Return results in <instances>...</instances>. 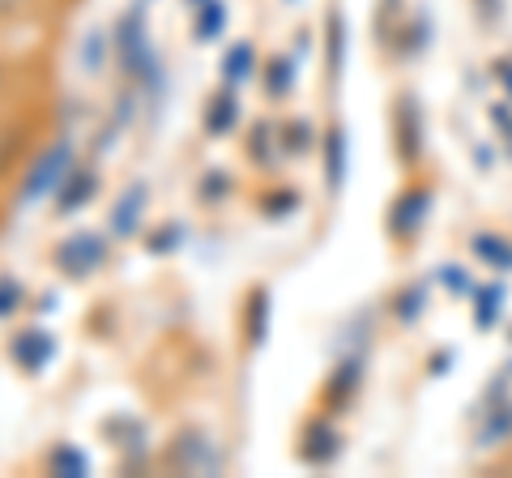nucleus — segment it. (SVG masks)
Wrapping results in <instances>:
<instances>
[{
  "label": "nucleus",
  "instance_id": "obj_1",
  "mask_svg": "<svg viewBox=\"0 0 512 478\" xmlns=\"http://www.w3.org/2000/svg\"><path fill=\"white\" fill-rule=\"evenodd\" d=\"M111 47H116V60H120V69H124L128 77H146V82H154L158 56H154V47H150V39H146V18H141V5L128 9L124 18L116 22Z\"/></svg>",
  "mask_w": 512,
  "mask_h": 478
},
{
  "label": "nucleus",
  "instance_id": "obj_2",
  "mask_svg": "<svg viewBox=\"0 0 512 478\" xmlns=\"http://www.w3.org/2000/svg\"><path fill=\"white\" fill-rule=\"evenodd\" d=\"M73 171V141L69 137H56L35 163H30L26 180H22V205H35L39 197H47L52 188H60V180Z\"/></svg>",
  "mask_w": 512,
  "mask_h": 478
},
{
  "label": "nucleus",
  "instance_id": "obj_5",
  "mask_svg": "<svg viewBox=\"0 0 512 478\" xmlns=\"http://www.w3.org/2000/svg\"><path fill=\"white\" fill-rule=\"evenodd\" d=\"M9 355H13V363H18L22 372H43L47 363H52V355H56V342H52V333H43V329H26V333H18V338L9 342Z\"/></svg>",
  "mask_w": 512,
  "mask_h": 478
},
{
  "label": "nucleus",
  "instance_id": "obj_19",
  "mask_svg": "<svg viewBox=\"0 0 512 478\" xmlns=\"http://www.w3.org/2000/svg\"><path fill=\"white\" fill-rule=\"evenodd\" d=\"M308 133H312V129H308V124H303V120L286 124V133H282V146H286V150H295V154H303V150L312 146V137H308Z\"/></svg>",
  "mask_w": 512,
  "mask_h": 478
},
{
  "label": "nucleus",
  "instance_id": "obj_10",
  "mask_svg": "<svg viewBox=\"0 0 512 478\" xmlns=\"http://www.w3.org/2000/svg\"><path fill=\"white\" fill-rule=\"evenodd\" d=\"M222 26H227V5H222V0H205V5H197V39L201 43H214L222 35Z\"/></svg>",
  "mask_w": 512,
  "mask_h": 478
},
{
  "label": "nucleus",
  "instance_id": "obj_26",
  "mask_svg": "<svg viewBox=\"0 0 512 478\" xmlns=\"http://www.w3.org/2000/svg\"><path fill=\"white\" fill-rule=\"evenodd\" d=\"M286 5H295V0H286Z\"/></svg>",
  "mask_w": 512,
  "mask_h": 478
},
{
  "label": "nucleus",
  "instance_id": "obj_20",
  "mask_svg": "<svg viewBox=\"0 0 512 478\" xmlns=\"http://www.w3.org/2000/svg\"><path fill=\"white\" fill-rule=\"evenodd\" d=\"M227 188H231V180H227V175H218V171H214V175H205V184H201V197H205V201H214L218 193H227Z\"/></svg>",
  "mask_w": 512,
  "mask_h": 478
},
{
  "label": "nucleus",
  "instance_id": "obj_17",
  "mask_svg": "<svg viewBox=\"0 0 512 478\" xmlns=\"http://www.w3.org/2000/svg\"><path fill=\"white\" fill-rule=\"evenodd\" d=\"M180 239H184V231L171 222V227H158V231L146 239V248H150V252H175V248H180Z\"/></svg>",
  "mask_w": 512,
  "mask_h": 478
},
{
  "label": "nucleus",
  "instance_id": "obj_22",
  "mask_svg": "<svg viewBox=\"0 0 512 478\" xmlns=\"http://www.w3.org/2000/svg\"><path fill=\"white\" fill-rule=\"evenodd\" d=\"M333 73H342V18H333Z\"/></svg>",
  "mask_w": 512,
  "mask_h": 478
},
{
  "label": "nucleus",
  "instance_id": "obj_16",
  "mask_svg": "<svg viewBox=\"0 0 512 478\" xmlns=\"http://www.w3.org/2000/svg\"><path fill=\"white\" fill-rule=\"evenodd\" d=\"M103 60H107V35H103V30H90V35L82 39V69L99 73Z\"/></svg>",
  "mask_w": 512,
  "mask_h": 478
},
{
  "label": "nucleus",
  "instance_id": "obj_4",
  "mask_svg": "<svg viewBox=\"0 0 512 478\" xmlns=\"http://www.w3.org/2000/svg\"><path fill=\"white\" fill-rule=\"evenodd\" d=\"M167 466L171 470H188V474H214L218 470V449L201 432H180L171 440Z\"/></svg>",
  "mask_w": 512,
  "mask_h": 478
},
{
  "label": "nucleus",
  "instance_id": "obj_21",
  "mask_svg": "<svg viewBox=\"0 0 512 478\" xmlns=\"http://www.w3.org/2000/svg\"><path fill=\"white\" fill-rule=\"evenodd\" d=\"M295 193H274L269 197V205H265V214H286V210H295Z\"/></svg>",
  "mask_w": 512,
  "mask_h": 478
},
{
  "label": "nucleus",
  "instance_id": "obj_7",
  "mask_svg": "<svg viewBox=\"0 0 512 478\" xmlns=\"http://www.w3.org/2000/svg\"><path fill=\"white\" fill-rule=\"evenodd\" d=\"M94 188H99V175H94V167H77L73 163V171L64 175L60 188H56V210L60 214H77L94 197Z\"/></svg>",
  "mask_w": 512,
  "mask_h": 478
},
{
  "label": "nucleus",
  "instance_id": "obj_9",
  "mask_svg": "<svg viewBox=\"0 0 512 478\" xmlns=\"http://www.w3.org/2000/svg\"><path fill=\"white\" fill-rule=\"evenodd\" d=\"M47 470L60 474V478H86L90 457L82 449H73V444H60V449H52V457H47Z\"/></svg>",
  "mask_w": 512,
  "mask_h": 478
},
{
  "label": "nucleus",
  "instance_id": "obj_14",
  "mask_svg": "<svg viewBox=\"0 0 512 478\" xmlns=\"http://www.w3.org/2000/svg\"><path fill=\"white\" fill-rule=\"evenodd\" d=\"M333 453H338V444H333V432H329L325 423H312V427H308V444H303V457L320 466V461H329Z\"/></svg>",
  "mask_w": 512,
  "mask_h": 478
},
{
  "label": "nucleus",
  "instance_id": "obj_18",
  "mask_svg": "<svg viewBox=\"0 0 512 478\" xmlns=\"http://www.w3.org/2000/svg\"><path fill=\"white\" fill-rule=\"evenodd\" d=\"M22 308V282L0 278V316H13Z\"/></svg>",
  "mask_w": 512,
  "mask_h": 478
},
{
  "label": "nucleus",
  "instance_id": "obj_25",
  "mask_svg": "<svg viewBox=\"0 0 512 478\" xmlns=\"http://www.w3.org/2000/svg\"><path fill=\"white\" fill-rule=\"evenodd\" d=\"M184 5H205V0H184Z\"/></svg>",
  "mask_w": 512,
  "mask_h": 478
},
{
  "label": "nucleus",
  "instance_id": "obj_3",
  "mask_svg": "<svg viewBox=\"0 0 512 478\" xmlns=\"http://www.w3.org/2000/svg\"><path fill=\"white\" fill-rule=\"evenodd\" d=\"M107 261V239L94 231H73L69 239L56 244V269L64 278H90L94 269H103Z\"/></svg>",
  "mask_w": 512,
  "mask_h": 478
},
{
  "label": "nucleus",
  "instance_id": "obj_13",
  "mask_svg": "<svg viewBox=\"0 0 512 478\" xmlns=\"http://www.w3.org/2000/svg\"><path fill=\"white\" fill-rule=\"evenodd\" d=\"M222 77H227V86H239L252 77V47L248 43H235L227 60H222Z\"/></svg>",
  "mask_w": 512,
  "mask_h": 478
},
{
  "label": "nucleus",
  "instance_id": "obj_12",
  "mask_svg": "<svg viewBox=\"0 0 512 478\" xmlns=\"http://www.w3.org/2000/svg\"><path fill=\"white\" fill-rule=\"evenodd\" d=\"M269 325V291H256L248 299V342L252 346H265V329Z\"/></svg>",
  "mask_w": 512,
  "mask_h": 478
},
{
  "label": "nucleus",
  "instance_id": "obj_6",
  "mask_svg": "<svg viewBox=\"0 0 512 478\" xmlns=\"http://www.w3.org/2000/svg\"><path fill=\"white\" fill-rule=\"evenodd\" d=\"M146 197H150V188L146 184H133L128 193L111 205V218H107V227L116 239H128V235H137L141 227V214H146Z\"/></svg>",
  "mask_w": 512,
  "mask_h": 478
},
{
  "label": "nucleus",
  "instance_id": "obj_23",
  "mask_svg": "<svg viewBox=\"0 0 512 478\" xmlns=\"http://www.w3.org/2000/svg\"><path fill=\"white\" fill-rule=\"evenodd\" d=\"M252 154L269 158V129H256V137H252Z\"/></svg>",
  "mask_w": 512,
  "mask_h": 478
},
{
  "label": "nucleus",
  "instance_id": "obj_11",
  "mask_svg": "<svg viewBox=\"0 0 512 478\" xmlns=\"http://www.w3.org/2000/svg\"><path fill=\"white\" fill-rule=\"evenodd\" d=\"M325 163H329V188H342V180H346V129H329Z\"/></svg>",
  "mask_w": 512,
  "mask_h": 478
},
{
  "label": "nucleus",
  "instance_id": "obj_15",
  "mask_svg": "<svg viewBox=\"0 0 512 478\" xmlns=\"http://www.w3.org/2000/svg\"><path fill=\"white\" fill-rule=\"evenodd\" d=\"M291 86H295V65L286 56H274L269 60V69H265V90L274 94V99H282Z\"/></svg>",
  "mask_w": 512,
  "mask_h": 478
},
{
  "label": "nucleus",
  "instance_id": "obj_24",
  "mask_svg": "<svg viewBox=\"0 0 512 478\" xmlns=\"http://www.w3.org/2000/svg\"><path fill=\"white\" fill-rule=\"evenodd\" d=\"M26 5H30V0H0V13H18Z\"/></svg>",
  "mask_w": 512,
  "mask_h": 478
},
{
  "label": "nucleus",
  "instance_id": "obj_8",
  "mask_svg": "<svg viewBox=\"0 0 512 478\" xmlns=\"http://www.w3.org/2000/svg\"><path fill=\"white\" fill-rule=\"evenodd\" d=\"M235 120H239V99H235V90H218L214 99H210V107H205V133L222 137V133L235 129Z\"/></svg>",
  "mask_w": 512,
  "mask_h": 478
}]
</instances>
